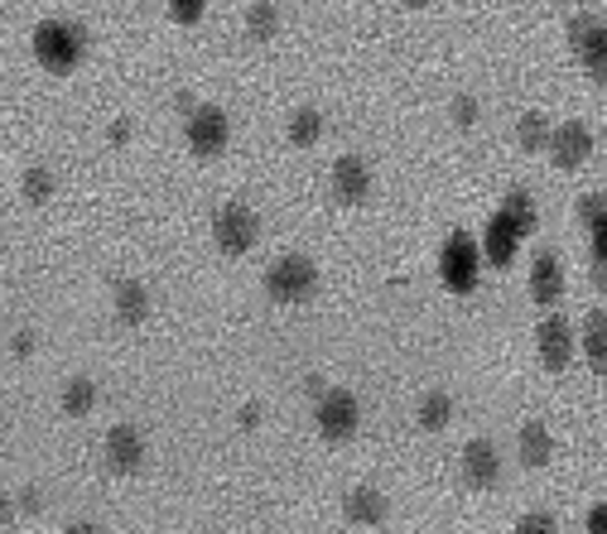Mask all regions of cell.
Wrapping results in <instances>:
<instances>
[{
	"label": "cell",
	"instance_id": "cell-21",
	"mask_svg": "<svg viewBox=\"0 0 607 534\" xmlns=\"http://www.w3.org/2000/svg\"><path fill=\"white\" fill-rule=\"evenodd\" d=\"M319 136H323V116L313 112V106H304V112L289 116V140L295 144H319Z\"/></svg>",
	"mask_w": 607,
	"mask_h": 534
},
{
	"label": "cell",
	"instance_id": "cell-11",
	"mask_svg": "<svg viewBox=\"0 0 607 534\" xmlns=\"http://www.w3.org/2000/svg\"><path fill=\"white\" fill-rule=\"evenodd\" d=\"M371 193V174H367V164L357 160V154H343V160L333 164V198L337 202H362Z\"/></svg>",
	"mask_w": 607,
	"mask_h": 534
},
{
	"label": "cell",
	"instance_id": "cell-14",
	"mask_svg": "<svg viewBox=\"0 0 607 534\" xmlns=\"http://www.w3.org/2000/svg\"><path fill=\"white\" fill-rule=\"evenodd\" d=\"M516 246H520V227L506 212H496L492 222H488V260L492 265H512L516 260Z\"/></svg>",
	"mask_w": 607,
	"mask_h": 534
},
{
	"label": "cell",
	"instance_id": "cell-23",
	"mask_svg": "<svg viewBox=\"0 0 607 534\" xmlns=\"http://www.w3.org/2000/svg\"><path fill=\"white\" fill-rule=\"evenodd\" d=\"M584 347H588V361H593V367H603V361H607V318H603V313H588V337H584Z\"/></svg>",
	"mask_w": 607,
	"mask_h": 534
},
{
	"label": "cell",
	"instance_id": "cell-26",
	"mask_svg": "<svg viewBox=\"0 0 607 534\" xmlns=\"http://www.w3.org/2000/svg\"><path fill=\"white\" fill-rule=\"evenodd\" d=\"M203 5H208V0H169V15H174L179 24H198Z\"/></svg>",
	"mask_w": 607,
	"mask_h": 534
},
{
	"label": "cell",
	"instance_id": "cell-30",
	"mask_svg": "<svg viewBox=\"0 0 607 534\" xmlns=\"http://www.w3.org/2000/svg\"><path fill=\"white\" fill-rule=\"evenodd\" d=\"M39 506H44V496H39V491H24V496H20V511H30V515H34Z\"/></svg>",
	"mask_w": 607,
	"mask_h": 534
},
{
	"label": "cell",
	"instance_id": "cell-4",
	"mask_svg": "<svg viewBox=\"0 0 607 534\" xmlns=\"http://www.w3.org/2000/svg\"><path fill=\"white\" fill-rule=\"evenodd\" d=\"M227 140H232V120L227 112H217V106H193L188 112V144L198 160H213V154L227 150Z\"/></svg>",
	"mask_w": 607,
	"mask_h": 534
},
{
	"label": "cell",
	"instance_id": "cell-25",
	"mask_svg": "<svg viewBox=\"0 0 607 534\" xmlns=\"http://www.w3.org/2000/svg\"><path fill=\"white\" fill-rule=\"evenodd\" d=\"M516 140H520V150H545V140H550V130H545V116H520Z\"/></svg>",
	"mask_w": 607,
	"mask_h": 534
},
{
	"label": "cell",
	"instance_id": "cell-28",
	"mask_svg": "<svg viewBox=\"0 0 607 534\" xmlns=\"http://www.w3.org/2000/svg\"><path fill=\"white\" fill-rule=\"evenodd\" d=\"M520 530H526V534H550L554 530V515L550 511H530L526 520H520Z\"/></svg>",
	"mask_w": 607,
	"mask_h": 534
},
{
	"label": "cell",
	"instance_id": "cell-10",
	"mask_svg": "<svg viewBox=\"0 0 607 534\" xmlns=\"http://www.w3.org/2000/svg\"><path fill=\"white\" fill-rule=\"evenodd\" d=\"M536 343H540V361H545V371H564V367H569V357H574V333H569V323H564V318H545V323H540V333H536Z\"/></svg>",
	"mask_w": 607,
	"mask_h": 534
},
{
	"label": "cell",
	"instance_id": "cell-16",
	"mask_svg": "<svg viewBox=\"0 0 607 534\" xmlns=\"http://www.w3.org/2000/svg\"><path fill=\"white\" fill-rule=\"evenodd\" d=\"M347 520H352V525H381V520H386V496L376 487H357L347 496Z\"/></svg>",
	"mask_w": 607,
	"mask_h": 534
},
{
	"label": "cell",
	"instance_id": "cell-32",
	"mask_svg": "<svg viewBox=\"0 0 607 534\" xmlns=\"http://www.w3.org/2000/svg\"><path fill=\"white\" fill-rule=\"evenodd\" d=\"M15 520V506H10V496H0V525H10Z\"/></svg>",
	"mask_w": 607,
	"mask_h": 534
},
{
	"label": "cell",
	"instance_id": "cell-29",
	"mask_svg": "<svg viewBox=\"0 0 607 534\" xmlns=\"http://www.w3.org/2000/svg\"><path fill=\"white\" fill-rule=\"evenodd\" d=\"M454 120L468 130L472 120H478V102H472V96H454Z\"/></svg>",
	"mask_w": 607,
	"mask_h": 534
},
{
	"label": "cell",
	"instance_id": "cell-27",
	"mask_svg": "<svg viewBox=\"0 0 607 534\" xmlns=\"http://www.w3.org/2000/svg\"><path fill=\"white\" fill-rule=\"evenodd\" d=\"M579 217H584L588 232H603V198H598V193H588V198L579 202Z\"/></svg>",
	"mask_w": 607,
	"mask_h": 534
},
{
	"label": "cell",
	"instance_id": "cell-3",
	"mask_svg": "<svg viewBox=\"0 0 607 534\" xmlns=\"http://www.w3.org/2000/svg\"><path fill=\"white\" fill-rule=\"evenodd\" d=\"M256 232H261L256 212H251L247 202H227L213 222V236H217V246H222V256H247V251L256 246Z\"/></svg>",
	"mask_w": 607,
	"mask_h": 534
},
{
	"label": "cell",
	"instance_id": "cell-19",
	"mask_svg": "<svg viewBox=\"0 0 607 534\" xmlns=\"http://www.w3.org/2000/svg\"><path fill=\"white\" fill-rule=\"evenodd\" d=\"M506 217H512V222L520 227V236H530L540 227V217H536V202H530V193H506V208H502Z\"/></svg>",
	"mask_w": 607,
	"mask_h": 534
},
{
	"label": "cell",
	"instance_id": "cell-9",
	"mask_svg": "<svg viewBox=\"0 0 607 534\" xmlns=\"http://www.w3.org/2000/svg\"><path fill=\"white\" fill-rule=\"evenodd\" d=\"M496 477H502V457H496V448L488 439L468 443L463 448V481H468V487L488 491V487H496Z\"/></svg>",
	"mask_w": 607,
	"mask_h": 534
},
{
	"label": "cell",
	"instance_id": "cell-1",
	"mask_svg": "<svg viewBox=\"0 0 607 534\" xmlns=\"http://www.w3.org/2000/svg\"><path fill=\"white\" fill-rule=\"evenodd\" d=\"M88 54V30L72 20H44L34 30V58L48 68V72H72Z\"/></svg>",
	"mask_w": 607,
	"mask_h": 534
},
{
	"label": "cell",
	"instance_id": "cell-13",
	"mask_svg": "<svg viewBox=\"0 0 607 534\" xmlns=\"http://www.w3.org/2000/svg\"><path fill=\"white\" fill-rule=\"evenodd\" d=\"M564 294V270L554 256H536V270H530V299L540 303V309H550V303H560Z\"/></svg>",
	"mask_w": 607,
	"mask_h": 534
},
{
	"label": "cell",
	"instance_id": "cell-6",
	"mask_svg": "<svg viewBox=\"0 0 607 534\" xmlns=\"http://www.w3.org/2000/svg\"><path fill=\"white\" fill-rule=\"evenodd\" d=\"M319 433L328 443H347L352 433H357V419H362V409H357V399H352V391H323L319 395Z\"/></svg>",
	"mask_w": 607,
	"mask_h": 534
},
{
	"label": "cell",
	"instance_id": "cell-34",
	"mask_svg": "<svg viewBox=\"0 0 607 534\" xmlns=\"http://www.w3.org/2000/svg\"><path fill=\"white\" fill-rule=\"evenodd\" d=\"M405 5H410V10H424V5H430V0H405Z\"/></svg>",
	"mask_w": 607,
	"mask_h": 534
},
{
	"label": "cell",
	"instance_id": "cell-7",
	"mask_svg": "<svg viewBox=\"0 0 607 534\" xmlns=\"http://www.w3.org/2000/svg\"><path fill=\"white\" fill-rule=\"evenodd\" d=\"M607 34H603V20L598 15H574L569 20V44H574V54L588 63V72L603 82V68H607Z\"/></svg>",
	"mask_w": 607,
	"mask_h": 534
},
{
	"label": "cell",
	"instance_id": "cell-31",
	"mask_svg": "<svg viewBox=\"0 0 607 534\" xmlns=\"http://www.w3.org/2000/svg\"><path fill=\"white\" fill-rule=\"evenodd\" d=\"M256 419H261V409H256V405L241 409V429H256Z\"/></svg>",
	"mask_w": 607,
	"mask_h": 534
},
{
	"label": "cell",
	"instance_id": "cell-17",
	"mask_svg": "<svg viewBox=\"0 0 607 534\" xmlns=\"http://www.w3.org/2000/svg\"><path fill=\"white\" fill-rule=\"evenodd\" d=\"M550 453H554L550 429H545V423H526V429H520V463L545 467V463H550Z\"/></svg>",
	"mask_w": 607,
	"mask_h": 534
},
{
	"label": "cell",
	"instance_id": "cell-2",
	"mask_svg": "<svg viewBox=\"0 0 607 534\" xmlns=\"http://www.w3.org/2000/svg\"><path fill=\"white\" fill-rule=\"evenodd\" d=\"M313 289H319V270L304 256H285L265 270V294L275 303H304V299H313Z\"/></svg>",
	"mask_w": 607,
	"mask_h": 534
},
{
	"label": "cell",
	"instance_id": "cell-15",
	"mask_svg": "<svg viewBox=\"0 0 607 534\" xmlns=\"http://www.w3.org/2000/svg\"><path fill=\"white\" fill-rule=\"evenodd\" d=\"M145 313H150V294H145V285L121 279V285H116V318L126 327H136V323H145Z\"/></svg>",
	"mask_w": 607,
	"mask_h": 534
},
{
	"label": "cell",
	"instance_id": "cell-12",
	"mask_svg": "<svg viewBox=\"0 0 607 534\" xmlns=\"http://www.w3.org/2000/svg\"><path fill=\"white\" fill-rule=\"evenodd\" d=\"M588 154H593V136L579 126V120H574V126H560L550 136V160L560 164V169H579Z\"/></svg>",
	"mask_w": 607,
	"mask_h": 534
},
{
	"label": "cell",
	"instance_id": "cell-18",
	"mask_svg": "<svg viewBox=\"0 0 607 534\" xmlns=\"http://www.w3.org/2000/svg\"><path fill=\"white\" fill-rule=\"evenodd\" d=\"M247 30H251V39H256V44L275 39V30H280V10H275L271 0H256V5H251V15H247Z\"/></svg>",
	"mask_w": 607,
	"mask_h": 534
},
{
	"label": "cell",
	"instance_id": "cell-22",
	"mask_svg": "<svg viewBox=\"0 0 607 534\" xmlns=\"http://www.w3.org/2000/svg\"><path fill=\"white\" fill-rule=\"evenodd\" d=\"M92 399H96L92 381H82V375H78V381H68V391H64V415H72V419H78V415H88V409H92Z\"/></svg>",
	"mask_w": 607,
	"mask_h": 534
},
{
	"label": "cell",
	"instance_id": "cell-24",
	"mask_svg": "<svg viewBox=\"0 0 607 534\" xmlns=\"http://www.w3.org/2000/svg\"><path fill=\"white\" fill-rule=\"evenodd\" d=\"M20 188H24V202H34V208H39V202L54 198V174H48V169H30Z\"/></svg>",
	"mask_w": 607,
	"mask_h": 534
},
{
	"label": "cell",
	"instance_id": "cell-33",
	"mask_svg": "<svg viewBox=\"0 0 607 534\" xmlns=\"http://www.w3.org/2000/svg\"><path fill=\"white\" fill-rule=\"evenodd\" d=\"M15 351H20V357H30V351H34V337L20 333V337H15Z\"/></svg>",
	"mask_w": 607,
	"mask_h": 534
},
{
	"label": "cell",
	"instance_id": "cell-5",
	"mask_svg": "<svg viewBox=\"0 0 607 534\" xmlns=\"http://www.w3.org/2000/svg\"><path fill=\"white\" fill-rule=\"evenodd\" d=\"M439 270H444V285L454 289V294H472V289H478V246H472L463 232H454L444 241Z\"/></svg>",
	"mask_w": 607,
	"mask_h": 534
},
{
	"label": "cell",
	"instance_id": "cell-20",
	"mask_svg": "<svg viewBox=\"0 0 607 534\" xmlns=\"http://www.w3.org/2000/svg\"><path fill=\"white\" fill-rule=\"evenodd\" d=\"M448 415H454V399H448V395L434 391V395H424V399H420V429L439 433L444 423H448Z\"/></svg>",
	"mask_w": 607,
	"mask_h": 534
},
{
	"label": "cell",
	"instance_id": "cell-8",
	"mask_svg": "<svg viewBox=\"0 0 607 534\" xmlns=\"http://www.w3.org/2000/svg\"><path fill=\"white\" fill-rule=\"evenodd\" d=\"M140 463H145L140 433L130 429V423H116V429L106 433V467L121 472V477H130V472H140Z\"/></svg>",
	"mask_w": 607,
	"mask_h": 534
}]
</instances>
